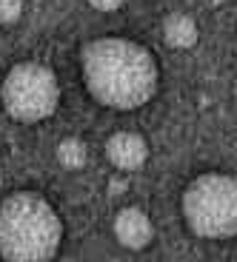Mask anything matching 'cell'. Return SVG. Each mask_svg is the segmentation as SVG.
I'll list each match as a JSON object with an SVG mask.
<instances>
[{"instance_id":"1","label":"cell","mask_w":237,"mask_h":262,"mask_svg":"<svg viewBox=\"0 0 237 262\" xmlns=\"http://www.w3.org/2000/svg\"><path fill=\"white\" fill-rule=\"evenodd\" d=\"M83 83L94 100L114 112H134L157 92V60L129 37H97L80 49Z\"/></svg>"},{"instance_id":"2","label":"cell","mask_w":237,"mask_h":262,"mask_svg":"<svg viewBox=\"0 0 237 262\" xmlns=\"http://www.w3.org/2000/svg\"><path fill=\"white\" fill-rule=\"evenodd\" d=\"M63 243V220L37 191H14L0 203V256L6 262H52Z\"/></svg>"},{"instance_id":"3","label":"cell","mask_w":237,"mask_h":262,"mask_svg":"<svg viewBox=\"0 0 237 262\" xmlns=\"http://www.w3.org/2000/svg\"><path fill=\"white\" fill-rule=\"evenodd\" d=\"M183 220L200 239L237 236V177L209 171L194 177L183 191Z\"/></svg>"},{"instance_id":"4","label":"cell","mask_w":237,"mask_h":262,"mask_svg":"<svg viewBox=\"0 0 237 262\" xmlns=\"http://www.w3.org/2000/svg\"><path fill=\"white\" fill-rule=\"evenodd\" d=\"M0 103L17 123H43L60 105L57 74L37 60L14 63L0 83Z\"/></svg>"},{"instance_id":"5","label":"cell","mask_w":237,"mask_h":262,"mask_svg":"<svg viewBox=\"0 0 237 262\" xmlns=\"http://www.w3.org/2000/svg\"><path fill=\"white\" fill-rule=\"evenodd\" d=\"M114 239L129 251H143L154 239V225L152 216L146 214L140 205H126L114 214Z\"/></svg>"},{"instance_id":"6","label":"cell","mask_w":237,"mask_h":262,"mask_svg":"<svg viewBox=\"0 0 237 262\" xmlns=\"http://www.w3.org/2000/svg\"><path fill=\"white\" fill-rule=\"evenodd\" d=\"M106 157L120 171H137L149 160V143L137 131H114L103 145Z\"/></svg>"},{"instance_id":"7","label":"cell","mask_w":237,"mask_h":262,"mask_svg":"<svg viewBox=\"0 0 237 262\" xmlns=\"http://www.w3.org/2000/svg\"><path fill=\"white\" fill-rule=\"evenodd\" d=\"M198 23H194V17L191 14H183V12H174L169 14V17L163 20V40L166 46L171 49H191L198 46Z\"/></svg>"},{"instance_id":"8","label":"cell","mask_w":237,"mask_h":262,"mask_svg":"<svg viewBox=\"0 0 237 262\" xmlns=\"http://www.w3.org/2000/svg\"><path fill=\"white\" fill-rule=\"evenodd\" d=\"M54 157H57V163L63 165V168L77 171V168H83L86 160H89V145H86L80 137H66V140H60L57 143Z\"/></svg>"},{"instance_id":"9","label":"cell","mask_w":237,"mask_h":262,"mask_svg":"<svg viewBox=\"0 0 237 262\" xmlns=\"http://www.w3.org/2000/svg\"><path fill=\"white\" fill-rule=\"evenodd\" d=\"M20 14H23V0H0V23L3 26L17 23Z\"/></svg>"},{"instance_id":"10","label":"cell","mask_w":237,"mask_h":262,"mask_svg":"<svg viewBox=\"0 0 237 262\" xmlns=\"http://www.w3.org/2000/svg\"><path fill=\"white\" fill-rule=\"evenodd\" d=\"M89 6L97 9V12H114V9L123 6V0H89Z\"/></svg>"},{"instance_id":"11","label":"cell","mask_w":237,"mask_h":262,"mask_svg":"<svg viewBox=\"0 0 237 262\" xmlns=\"http://www.w3.org/2000/svg\"><path fill=\"white\" fill-rule=\"evenodd\" d=\"M203 3H209V6H214V3H220V0H203Z\"/></svg>"},{"instance_id":"12","label":"cell","mask_w":237,"mask_h":262,"mask_svg":"<svg viewBox=\"0 0 237 262\" xmlns=\"http://www.w3.org/2000/svg\"><path fill=\"white\" fill-rule=\"evenodd\" d=\"M234 100H237V80H234Z\"/></svg>"},{"instance_id":"13","label":"cell","mask_w":237,"mask_h":262,"mask_svg":"<svg viewBox=\"0 0 237 262\" xmlns=\"http://www.w3.org/2000/svg\"><path fill=\"white\" fill-rule=\"evenodd\" d=\"M0 188H3V174H0Z\"/></svg>"}]
</instances>
